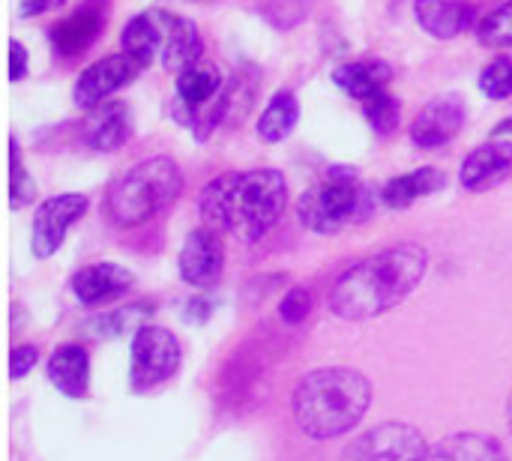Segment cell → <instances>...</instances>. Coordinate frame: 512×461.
Instances as JSON below:
<instances>
[{
	"instance_id": "cb8c5ba5",
	"label": "cell",
	"mask_w": 512,
	"mask_h": 461,
	"mask_svg": "<svg viewBox=\"0 0 512 461\" xmlns=\"http://www.w3.org/2000/svg\"><path fill=\"white\" fill-rule=\"evenodd\" d=\"M363 111H366V120L369 126L378 132V135H393L399 129V120H402V108H399V99L393 93H375L372 99L363 102Z\"/></svg>"
},
{
	"instance_id": "d4e9b609",
	"label": "cell",
	"mask_w": 512,
	"mask_h": 461,
	"mask_svg": "<svg viewBox=\"0 0 512 461\" xmlns=\"http://www.w3.org/2000/svg\"><path fill=\"white\" fill-rule=\"evenodd\" d=\"M477 39H480V45H489V48L512 45V0H504L501 6H495L477 24Z\"/></svg>"
},
{
	"instance_id": "83f0119b",
	"label": "cell",
	"mask_w": 512,
	"mask_h": 461,
	"mask_svg": "<svg viewBox=\"0 0 512 461\" xmlns=\"http://www.w3.org/2000/svg\"><path fill=\"white\" fill-rule=\"evenodd\" d=\"M312 303H315L312 291L303 288V285H297V288H291V291L285 294V300L279 303V318H282L285 324L297 327V324H303L306 315L312 312Z\"/></svg>"
},
{
	"instance_id": "44dd1931",
	"label": "cell",
	"mask_w": 512,
	"mask_h": 461,
	"mask_svg": "<svg viewBox=\"0 0 512 461\" xmlns=\"http://www.w3.org/2000/svg\"><path fill=\"white\" fill-rule=\"evenodd\" d=\"M447 186V177L444 171L438 168H417L411 174H402V177H393L384 189H381V198L390 210H405L411 207L414 201L432 195V192H441Z\"/></svg>"
},
{
	"instance_id": "ba28073f",
	"label": "cell",
	"mask_w": 512,
	"mask_h": 461,
	"mask_svg": "<svg viewBox=\"0 0 512 461\" xmlns=\"http://www.w3.org/2000/svg\"><path fill=\"white\" fill-rule=\"evenodd\" d=\"M87 213V198L78 195V192H69V195H54L48 201L39 204L36 216H33V237H30V246H33V255L36 258H51L63 240H66V231Z\"/></svg>"
},
{
	"instance_id": "8fae6325",
	"label": "cell",
	"mask_w": 512,
	"mask_h": 461,
	"mask_svg": "<svg viewBox=\"0 0 512 461\" xmlns=\"http://www.w3.org/2000/svg\"><path fill=\"white\" fill-rule=\"evenodd\" d=\"M108 0H84L72 15L51 27V45L60 57H81L105 30Z\"/></svg>"
},
{
	"instance_id": "484cf974",
	"label": "cell",
	"mask_w": 512,
	"mask_h": 461,
	"mask_svg": "<svg viewBox=\"0 0 512 461\" xmlns=\"http://www.w3.org/2000/svg\"><path fill=\"white\" fill-rule=\"evenodd\" d=\"M9 153H12V162H9V207L21 210V207L36 201V183H33V177L27 174V168L18 159V141L15 138H9Z\"/></svg>"
},
{
	"instance_id": "d6986e66",
	"label": "cell",
	"mask_w": 512,
	"mask_h": 461,
	"mask_svg": "<svg viewBox=\"0 0 512 461\" xmlns=\"http://www.w3.org/2000/svg\"><path fill=\"white\" fill-rule=\"evenodd\" d=\"M48 381L69 399H84L90 387V357L81 345H60L48 360Z\"/></svg>"
},
{
	"instance_id": "e0dca14e",
	"label": "cell",
	"mask_w": 512,
	"mask_h": 461,
	"mask_svg": "<svg viewBox=\"0 0 512 461\" xmlns=\"http://www.w3.org/2000/svg\"><path fill=\"white\" fill-rule=\"evenodd\" d=\"M390 81H393V66L387 60H378V57L342 63L333 69V84L360 102L372 99L375 93H384Z\"/></svg>"
},
{
	"instance_id": "f1b7e54d",
	"label": "cell",
	"mask_w": 512,
	"mask_h": 461,
	"mask_svg": "<svg viewBox=\"0 0 512 461\" xmlns=\"http://www.w3.org/2000/svg\"><path fill=\"white\" fill-rule=\"evenodd\" d=\"M36 360H39V351H36L33 345H18V348H12V354H9V378H12V381H21V378L36 366Z\"/></svg>"
},
{
	"instance_id": "4fadbf2b",
	"label": "cell",
	"mask_w": 512,
	"mask_h": 461,
	"mask_svg": "<svg viewBox=\"0 0 512 461\" xmlns=\"http://www.w3.org/2000/svg\"><path fill=\"white\" fill-rule=\"evenodd\" d=\"M512 174V141L492 138L471 150L459 168V183L468 192H489L507 183Z\"/></svg>"
},
{
	"instance_id": "603a6c76",
	"label": "cell",
	"mask_w": 512,
	"mask_h": 461,
	"mask_svg": "<svg viewBox=\"0 0 512 461\" xmlns=\"http://www.w3.org/2000/svg\"><path fill=\"white\" fill-rule=\"evenodd\" d=\"M300 120V102L291 90H276L273 99L267 102L264 114L258 117V135L267 144H279L285 141Z\"/></svg>"
},
{
	"instance_id": "9a60e30c",
	"label": "cell",
	"mask_w": 512,
	"mask_h": 461,
	"mask_svg": "<svg viewBox=\"0 0 512 461\" xmlns=\"http://www.w3.org/2000/svg\"><path fill=\"white\" fill-rule=\"evenodd\" d=\"M132 138V111L126 102H102L84 117V141L90 150L111 153Z\"/></svg>"
},
{
	"instance_id": "30bf717a",
	"label": "cell",
	"mask_w": 512,
	"mask_h": 461,
	"mask_svg": "<svg viewBox=\"0 0 512 461\" xmlns=\"http://www.w3.org/2000/svg\"><path fill=\"white\" fill-rule=\"evenodd\" d=\"M465 117H468V108H465V99L459 93L435 96L414 117V123H411V141L417 147H423V150L444 147V144H450L462 132Z\"/></svg>"
},
{
	"instance_id": "ac0fdd59",
	"label": "cell",
	"mask_w": 512,
	"mask_h": 461,
	"mask_svg": "<svg viewBox=\"0 0 512 461\" xmlns=\"http://www.w3.org/2000/svg\"><path fill=\"white\" fill-rule=\"evenodd\" d=\"M414 12L420 27L438 39H453L474 21V6L465 0H417Z\"/></svg>"
},
{
	"instance_id": "d6a6232c",
	"label": "cell",
	"mask_w": 512,
	"mask_h": 461,
	"mask_svg": "<svg viewBox=\"0 0 512 461\" xmlns=\"http://www.w3.org/2000/svg\"><path fill=\"white\" fill-rule=\"evenodd\" d=\"M507 414H510V429H512V396H510V408H507Z\"/></svg>"
},
{
	"instance_id": "4dcf8cb0",
	"label": "cell",
	"mask_w": 512,
	"mask_h": 461,
	"mask_svg": "<svg viewBox=\"0 0 512 461\" xmlns=\"http://www.w3.org/2000/svg\"><path fill=\"white\" fill-rule=\"evenodd\" d=\"M63 3H66V0H21L18 12H21L24 18H33V15L48 12V9H57V6H63Z\"/></svg>"
},
{
	"instance_id": "6da1fadb",
	"label": "cell",
	"mask_w": 512,
	"mask_h": 461,
	"mask_svg": "<svg viewBox=\"0 0 512 461\" xmlns=\"http://www.w3.org/2000/svg\"><path fill=\"white\" fill-rule=\"evenodd\" d=\"M288 186L282 171L255 168V171H231L210 180L198 198V210L204 228L228 231L246 243L261 240L285 213Z\"/></svg>"
},
{
	"instance_id": "5bb4252c",
	"label": "cell",
	"mask_w": 512,
	"mask_h": 461,
	"mask_svg": "<svg viewBox=\"0 0 512 461\" xmlns=\"http://www.w3.org/2000/svg\"><path fill=\"white\" fill-rule=\"evenodd\" d=\"M156 21H159V30H162L159 60H162L165 72L183 75L186 69L201 63V54H204L201 33L189 18H183L177 12H156Z\"/></svg>"
},
{
	"instance_id": "9c48e42d",
	"label": "cell",
	"mask_w": 512,
	"mask_h": 461,
	"mask_svg": "<svg viewBox=\"0 0 512 461\" xmlns=\"http://www.w3.org/2000/svg\"><path fill=\"white\" fill-rule=\"evenodd\" d=\"M141 72V66L129 57V54H108L102 60H96L93 66H87L72 90V99L78 108L93 111L96 105L108 102L111 93H117L120 87H126L135 75Z\"/></svg>"
},
{
	"instance_id": "ffe728a7",
	"label": "cell",
	"mask_w": 512,
	"mask_h": 461,
	"mask_svg": "<svg viewBox=\"0 0 512 461\" xmlns=\"http://www.w3.org/2000/svg\"><path fill=\"white\" fill-rule=\"evenodd\" d=\"M426 461H507L504 447L489 438V435H477V432H462V435H450L441 438Z\"/></svg>"
},
{
	"instance_id": "7a4b0ae2",
	"label": "cell",
	"mask_w": 512,
	"mask_h": 461,
	"mask_svg": "<svg viewBox=\"0 0 512 461\" xmlns=\"http://www.w3.org/2000/svg\"><path fill=\"white\" fill-rule=\"evenodd\" d=\"M426 267L429 255L414 243L381 249L342 273V279L333 285L330 309L345 321L378 318L414 294L426 276Z\"/></svg>"
},
{
	"instance_id": "1f68e13d",
	"label": "cell",
	"mask_w": 512,
	"mask_h": 461,
	"mask_svg": "<svg viewBox=\"0 0 512 461\" xmlns=\"http://www.w3.org/2000/svg\"><path fill=\"white\" fill-rule=\"evenodd\" d=\"M186 315H192V318L204 321V318H207V306H201V300H192V303H189V309H186Z\"/></svg>"
},
{
	"instance_id": "7c38bea8",
	"label": "cell",
	"mask_w": 512,
	"mask_h": 461,
	"mask_svg": "<svg viewBox=\"0 0 512 461\" xmlns=\"http://www.w3.org/2000/svg\"><path fill=\"white\" fill-rule=\"evenodd\" d=\"M225 270V249L216 231L195 228L180 249V276L195 288H210Z\"/></svg>"
},
{
	"instance_id": "2e32d148",
	"label": "cell",
	"mask_w": 512,
	"mask_h": 461,
	"mask_svg": "<svg viewBox=\"0 0 512 461\" xmlns=\"http://www.w3.org/2000/svg\"><path fill=\"white\" fill-rule=\"evenodd\" d=\"M132 288V273L120 264H90L72 276V294L84 306H102Z\"/></svg>"
},
{
	"instance_id": "52a82bcc",
	"label": "cell",
	"mask_w": 512,
	"mask_h": 461,
	"mask_svg": "<svg viewBox=\"0 0 512 461\" xmlns=\"http://www.w3.org/2000/svg\"><path fill=\"white\" fill-rule=\"evenodd\" d=\"M426 438L408 423H381L348 444L342 461H426Z\"/></svg>"
},
{
	"instance_id": "277c9868",
	"label": "cell",
	"mask_w": 512,
	"mask_h": 461,
	"mask_svg": "<svg viewBox=\"0 0 512 461\" xmlns=\"http://www.w3.org/2000/svg\"><path fill=\"white\" fill-rule=\"evenodd\" d=\"M180 186L183 177L177 162L168 156H153L132 165L120 180H114L105 198V210L114 225L135 228L165 213L177 201Z\"/></svg>"
},
{
	"instance_id": "4316f807",
	"label": "cell",
	"mask_w": 512,
	"mask_h": 461,
	"mask_svg": "<svg viewBox=\"0 0 512 461\" xmlns=\"http://www.w3.org/2000/svg\"><path fill=\"white\" fill-rule=\"evenodd\" d=\"M480 90L489 99H510L512 96V57H498L480 72Z\"/></svg>"
},
{
	"instance_id": "3957f363",
	"label": "cell",
	"mask_w": 512,
	"mask_h": 461,
	"mask_svg": "<svg viewBox=\"0 0 512 461\" xmlns=\"http://www.w3.org/2000/svg\"><path fill=\"white\" fill-rule=\"evenodd\" d=\"M372 405V384L357 369L330 366L309 372L291 399L300 432L312 441H333L360 426Z\"/></svg>"
},
{
	"instance_id": "8992f818",
	"label": "cell",
	"mask_w": 512,
	"mask_h": 461,
	"mask_svg": "<svg viewBox=\"0 0 512 461\" xmlns=\"http://www.w3.org/2000/svg\"><path fill=\"white\" fill-rule=\"evenodd\" d=\"M183 351L171 330L147 324L132 339V387L138 393L156 390L159 384L171 381L180 369Z\"/></svg>"
},
{
	"instance_id": "7402d4cb",
	"label": "cell",
	"mask_w": 512,
	"mask_h": 461,
	"mask_svg": "<svg viewBox=\"0 0 512 461\" xmlns=\"http://www.w3.org/2000/svg\"><path fill=\"white\" fill-rule=\"evenodd\" d=\"M162 51V30L156 12H141L123 27V54H129L141 69H147Z\"/></svg>"
},
{
	"instance_id": "5b68a950",
	"label": "cell",
	"mask_w": 512,
	"mask_h": 461,
	"mask_svg": "<svg viewBox=\"0 0 512 461\" xmlns=\"http://www.w3.org/2000/svg\"><path fill=\"white\" fill-rule=\"evenodd\" d=\"M366 204L369 198L357 174L351 168H333L327 180L303 192L297 204V216L315 234H336L345 225L363 219Z\"/></svg>"
},
{
	"instance_id": "f546056e",
	"label": "cell",
	"mask_w": 512,
	"mask_h": 461,
	"mask_svg": "<svg viewBox=\"0 0 512 461\" xmlns=\"http://www.w3.org/2000/svg\"><path fill=\"white\" fill-rule=\"evenodd\" d=\"M27 75V51L21 42H9V81H21Z\"/></svg>"
}]
</instances>
